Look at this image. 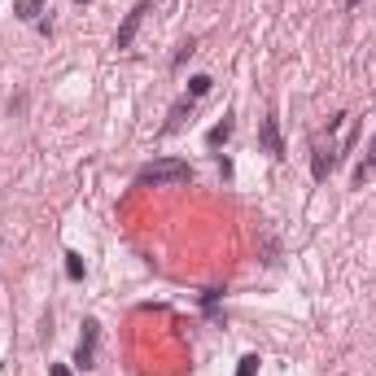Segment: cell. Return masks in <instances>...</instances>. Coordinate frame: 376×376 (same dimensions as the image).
<instances>
[{
  "label": "cell",
  "instance_id": "6da1fadb",
  "mask_svg": "<svg viewBox=\"0 0 376 376\" xmlns=\"http://www.w3.org/2000/svg\"><path fill=\"white\" fill-rule=\"evenodd\" d=\"M140 184H184V179H193L188 171V162H179V158H158L149 162V167H140Z\"/></svg>",
  "mask_w": 376,
  "mask_h": 376
},
{
  "label": "cell",
  "instance_id": "7a4b0ae2",
  "mask_svg": "<svg viewBox=\"0 0 376 376\" xmlns=\"http://www.w3.org/2000/svg\"><path fill=\"white\" fill-rule=\"evenodd\" d=\"M96 341H101V324L84 319V337H79V350H75L79 368H96Z\"/></svg>",
  "mask_w": 376,
  "mask_h": 376
},
{
  "label": "cell",
  "instance_id": "3957f363",
  "mask_svg": "<svg viewBox=\"0 0 376 376\" xmlns=\"http://www.w3.org/2000/svg\"><path fill=\"white\" fill-rule=\"evenodd\" d=\"M153 9V0H140V5L123 18V27H119V36H114V48H132V40H136V31H140V22H144V13Z\"/></svg>",
  "mask_w": 376,
  "mask_h": 376
},
{
  "label": "cell",
  "instance_id": "277c9868",
  "mask_svg": "<svg viewBox=\"0 0 376 376\" xmlns=\"http://www.w3.org/2000/svg\"><path fill=\"white\" fill-rule=\"evenodd\" d=\"M333 162H337V144H333V140H329V144H315V158H310V175H315V179H329Z\"/></svg>",
  "mask_w": 376,
  "mask_h": 376
},
{
  "label": "cell",
  "instance_id": "5b68a950",
  "mask_svg": "<svg viewBox=\"0 0 376 376\" xmlns=\"http://www.w3.org/2000/svg\"><path fill=\"white\" fill-rule=\"evenodd\" d=\"M258 140H263V149L271 158H285V140H280V127H276V119H263L258 123Z\"/></svg>",
  "mask_w": 376,
  "mask_h": 376
},
{
  "label": "cell",
  "instance_id": "8992f818",
  "mask_svg": "<svg viewBox=\"0 0 376 376\" xmlns=\"http://www.w3.org/2000/svg\"><path fill=\"white\" fill-rule=\"evenodd\" d=\"M13 13H18L22 22H40V13H44V0H13Z\"/></svg>",
  "mask_w": 376,
  "mask_h": 376
},
{
  "label": "cell",
  "instance_id": "52a82bcc",
  "mask_svg": "<svg viewBox=\"0 0 376 376\" xmlns=\"http://www.w3.org/2000/svg\"><path fill=\"white\" fill-rule=\"evenodd\" d=\"M232 119H223V123H215V127H210V132H206V144H210V149H219V144L227 140V136H232Z\"/></svg>",
  "mask_w": 376,
  "mask_h": 376
},
{
  "label": "cell",
  "instance_id": "ba28073f",
  "mask_svg": "<svg viewBox=\"0 0 376 376\" xmlns=\"http://www.w3.org/2000/svg\"><path fill=\"white\" fill-rule=\"evenodd\" d=\"M188 110H193V96H184V101H175V105H171V119H167V127H162V132H167V136H171V132H175V127H179V123H184V114H188Z\"/></svg>",
  "mask_w": 376,
  "mask_h": 376
},
{
  "label": "cell",
  "instance_id": "9c48e42d",
  "mask_svg": "<svg viewBox=\"0 0 376 376\" xmlns=\"http://www.w3.org/2000/svg\"><path fill=\"white\" fill-rule=\"evenodd\" d=\"M210 84H215L210 75H193V79H188V96L197 101V96H206V92H210Z\"/></svg>",
  "mask_w": 376,
  "mask_h": 376
},
{
  "label": "cell",
  "instance_id": "30bf717a",
  "mask_svg": "<svg viewBox=\"0 0 376 376\" xmlns=\"http://www.w3.org/2000/svg\"><path fill=\"white\" fill-rule=\"evenodd\" d=\"M66 276L70 280H84V258L79 254H66Z\"/></svg>",
  "mask_w": 376,
  "mask_h": 376
},
{
  "label": "cell",
  "instance_id": "8fae6325",
  "mask_svg": "<svg viewBox=\"0 0 376 376\" xmlns=\"http://www.w3.org/2000/svg\"><path fill=\"white\" fill-rule=\"evenodd\" d=\"M236 376H258V354H245L241 368H236Z\"/></svg>",
  "mask_w": 376,
  "mask_h": 376
},
{
  "label": "cell",
  "instance_id": "7c38bea8",
  "mask_svg": "<svg viewBox=\"0 0 376 376\" xmlns=\"http://www.w3.org/2000/svg\"><path fill=\"white\" fill-rule=\"evenodd\" d=\"M372 167H376V140H372V149H368V158H363V167H359V175L372 171Z\"/></svg>",
  "mask_w": 376,
  "mask_h": 376
},
{
  "label": "cell",
  "instance_id": "4fadbf2b",
  "mask_svg": "<svg viewBox=\"0 0 376 376\" xmlns=\"http://www.w3.org/2000/svg\"><path fill=\"white\" fill-rule=\"evenodd\" d=\"M48 372H53V376H70L66 368H61V363H53V368H48Z\"/></svg>",
  "mask_w": 376,
  "mask_h": 376
},
{
  "label": "cell",
  "instance_id": "5bb4252c",
  "mask_svg": "<svg viewBox=\"0 0 376 376\" xmlns=\"http://www.w3.org/2000/svg\"><path fill=\"white\" fill-rule=\"evenodd\" d=\"M346 5H350V9H354V5H359V0H346Z\"/></svg>",
  "mask_w": 376,
  "mask_h": 376
},
{
  "label": "cell",
  "instance_id": "9a60e30c",
  "mask_svg": "<svg viewBox=\"0 0 376 376\" xmlns=\"http://www.w3.org/2000/svg\"><path fill=\"white\" fill-rule=\"evenodd\" d=\"M79 5H88V0H79Z\"/></svg>",
  "mask_w": 376,
  "mask_h": 376
}]
</instances>
